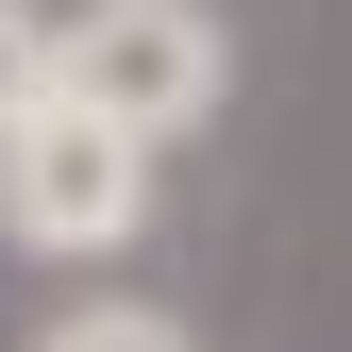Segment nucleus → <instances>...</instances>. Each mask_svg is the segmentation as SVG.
Here are the masks:
<instances>
[{
  "label": "nucleus",
  "instance_id": "1",
  "mask_svg": "<svg viewBox=\"0 0 352 352\" xmlns=\"http://www.w3.org/2000/svg\"><path fill=\"white\" fill-rule=\"evenodd\" d=\"M151 218V135H118L101 101H34L17 135H0V235L17 252H118Z\"/></svg>",
  "mask_w": 352,
  "mask_h": 352
},
{
  "label": "nucleus",
  "instance_id": "2",
  "mask_svg": "<svg viewBox=\"0 0 352 352\" xmlns=\"http://www.w3.org/2000/svg\"><path fill=\"white\" fill-rule=\"evenodd\" d=\"M218 84H235V34H218V0H84L67 17V101H101L118 135H185L218 118Z\"/></svg>",
  "mask_w": 352,
  "mask_h": 352
},
{
  "label": "nucleus",
  "instance_id": "3",
  "mask_svg": "<svg viewBox=\"0 0 352 352\" xmlns=\"http://www.w3.org/2000/svg\"><path fill=\"white\" fill-rule=\"evenodd\" d=\"M67 84V17H34V0H0V135H17L34 101Z\"/></svg>",
  "mask_w": 352,
  "mask_h": 352
},
{
  "label": "nucleus",
  "instance_id": "4",
  "mask_svg": "<svg viewBox=\"0 0 352 352\" xmlns=\"http://www.w3.org/2000/svg\"><path fill=\"white\" fill-rule=\"evenodd\" d=\"M34 352H185V319H151V302H84V319H51Z\"/></svg>",
  "mask_w": 352,
  "mask_h": 352
}]
</instances>
